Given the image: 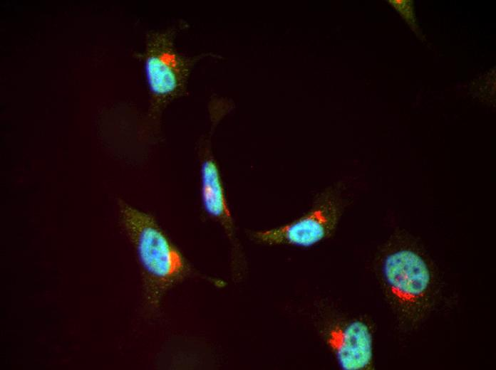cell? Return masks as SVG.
<instances>
[{"label":"cell","instance_id":"277c9868","mask_svg":"<svg viewBox=\"0 0 496 370\" xmlns=\"http://www.w3.org/2000/svg\"><path fill=\"white\" fill-rule=\"evenodd\" d=\"M343 207L340 190L330 187L319 194L311 208L300 218L278 228L252 232L250 236L267 245L311 247L331 235Z\"/></svg>","mask_w":496,"mask_h":370},{"label":"cell","instance_id":"6da1fadb","mask_svg":"<svg viewBox=\"0 0 496 370\" xmlns=\"http://www.w3.org/2000/svg\"><path fill=\"white\" fill-rule=\"evenodd\" d=\"M118 207L141 268L146 302L157 308L168 290L192 275V268L153 216L123 201Z\"/></svg>","mask_w":496,"mask_h":370},{"label":"cell","instance_id":"52a82bcc","mask_svg":"<svg viewBox=\"0 0 496 370\" xmlns=\"http://www.w3.org/2000/svg\"><path fill=\"white\" fill-rule=\"evenodd\" d=\"M391 4L401 14L403 18L408 22L413 31L418 33L421 38V34L416 23V19L413 14V3L411 1L394 0L390 1Z\"/></svg>","mask_w":496,"mask_h":370},{"label":"cell","instance_id":"5b68a950","mask_svg":"<svg viewBox=\"0 0 496 370\" xmlns=\"http://www.w3.org/2000/svg\"><path fill=\"white\" fill-rule=\"evenodd\" d=\"M326 342L341 369L362 370L373 361V337L368 325L353 319L334 326Z\"/></svg>","mask_w":496,"mask_h":370},{"label":"cell","instance_id":"8992f818","mask_svg":"<svg viewBox=\"0 0 496 370\" xmlns=\"http://www.w3.org/2000/svg\"><path fill=\"white\" fill-rule=\"evenodd\" d=\"M200 169L201 199L205 212L218 221L230 238H234V223L225 196L220 173L207 147Z\"/></svg>","mask_w":496,"mask_h":370},{"label":"cell","instance_id":"3957f363","mask_svg":"<svg viewBox=\"0 0 496 370\" xmlns=\"http://www.w3.org/2000/svg\"><path fill=\"white\" fill-rule=\"evenodd\" d=\"M386 295L398 319L414 326L428 314L433 301V276L424 258L407 248L388 253L381 265Z\"/></svg>","mask_w":496,"mask_h":370},{"label":"cell","instance_id":"7a4b0ae2","mask_svg":"<svg viewBox=\"0 0 496 370\" xmlns=\"http://www.w3.org/2000/svg\"><path fill=\"white\" fill-rule=\"evenodd\" d=\"M189 27L184 20L146 35L145 48L137 54L144 62L150 95V117L156 120L172 101L188 94V81L195 65L207 57H219L212 53L190 56L175 46L180 31Z\"/></svg>","mask_w":496,"mask_h":370}]
</instances>
